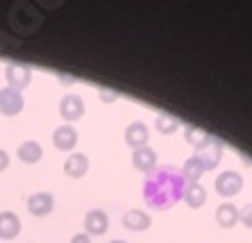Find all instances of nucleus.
Here are the masks:
<instances>
[{"mask_svg":"<svg viewBox=\"0 0 252 243\" xmlns=\"http://www.w3.org/2000/svg\"><path fill=\"white\" fill-rule=\"evenodd\" d=\"M187 186L182 178V171L175 166H157L153 173H148L143 182V200L150 209L164 212L170 209L177 200H182V191Z\"/></svg>","mask_w":252,"mask_h":243,"instance_id":"nucleus-1","label":"nucleus"},{"mask_svg":"<svg viewBox=\"0 0 252 243\" xmlns=\"http://www.w3.org/2000/svg\"><path fill=\"white\" fill-rule=\"evenodd\" d=\"M7 23L9 30L14 32V36H32L43 28L46 23V14L36 7V2H12L9 12H7Z\"/></svg>","mask_w":252,"mask_h":243,"instance_id":"nucleus-2","label":"nucleus"},{"mask_svg":"<svg viewBox=\"0 0 252 243\" xmlns=\"http://www.w3.org/2000/svg\"><path fill=\"white\" fill-rule=\"evenodd\" d=\"M193 157L198 159L202 171H214V168L220 164V159H223V143L218 141V139L209 137L200 148H195Z\"/></svg>","mask_w":252,"mask_h":243,"instance_id":"nucleus-3","label":"nucleus"},{"mask_svg":"<svg viewBox=\"0 0 252 243\" xmlns=\"http://www.w3.org/2000/svg\"><path fill=\"white\" fill-rule=\"evenodd\" d=\"M5 80L9 89L23 93V89L32 82V68L28 64H21V61H9L5 66Z\"/></svg>","mask_w":252,"mask_h":243,"instance_id":"nucleus-4","label":"nucleus"},{"mask_svg":"<svg viewBox=\"0 0 252 243\" xmlns=\"http://www.w3.org/2000/svg\"><path fill=\"white\" fill-rule=\"evenodd\" d=\"M214 189L220 198H234L243 189V175L236 171H223L214 180Z\"/></svg>","mask_w":252,"mask_h":243,"instance_id":"nucleus-5","label":"nucleus"},{"mask_svg":"<svg viewBox=\"0 0 252 243\" xmlns=\"http://www.w3.org/2000/svg\"><path fill=\"white\" fill-rule=\"evenodd\" d=\"M59 116L66 121V123H77V121L84 116V100L82 95L77 93H66L62 100H59Z\"/></svg>","mask_w":252,"mask_h":243,"instance_id":"nucleus-6","label":"nucleus"},{"mask_svg":"<svg viewBox=\"0 0 252 243\" xmlns=\"http://www.w3.org/2000/svg\"><path fill=\"white\" fill-rule=\"evenodd\" d=\"M25 107V100H23V93H18V91L9 89H0V114L7 116V119H12V116H18V114L23 112Z\"/></svg>","mask_w":252,"mask_h":243,"instance_id":"nucleus-7","label":"nucleus"},{"mask_svg":"<svg viewBox=\"0 0 252 243\" xmlns=\"http://www.w3.org/2000/svg\"><path fill=\"white\" fill-rule=\"evenodd\" d=\"M55 209V196L48 193V191H39V193H32L28 198V212L34 216V218H43Z\"/></svg>","mask_w":252,"mask_h":243,"instance_id":"nucleus-8","label":"nucleus"},{"mask_svg":"<svg viewBox=\"0 0 252 243\" xmlns=\"http://www.w3.org/2000/svg\"><path fill=\"white\" fill-rule=\"evenodd\" d=\"M53 143L55 148L62 150V152H73V148L77 146V130L75 125H59L53 132Z\"/></svg>","mask_w":252,"mask_h":243,"instance_id":"nucleus-9","label":"nucleus"},{"mask_svg":"<svg viewBox=\"0 0 252 243\" xmlns=\"http://www.w3.org/2000/svg\"><path fill=\"white\" fill-rule=\"evenodd\" d=\"M107 230H109V216H107L102 209H91V212H87V216H84V234L102 237Z\"/></svg>","mask_w":252,"mask_h":243,"instance_id":"nucleus-10","label":"nucleus"},{"mask_svg":"<svg viewBox=\"0 0 252 243\" xmlns=\"http://www.w3.org/2000/svg\"><path fill=\"white\" fill-rule=\"evenodd\" d=\"M148 139H150V130H148L146 123L141 121H134L125 127V143H127L132 150H139V148H146L148 146Z\"/></svg>","mask_w":252,"mask_h":243,"instance_id":"nucleus-11","label":"nucleus"},{"mask_svg":"<svg viewBox=\"0 0 252 243\" xmlns=\"http://www.w3.org/2000/svg\"><path fill=\"white\" fill-rule=\"evenodd\" d=\"M64 173L70 180H80L89 173V157L84 152H70L64 159Z\"/></svg>","mask_w":252,"mask_h":243,"instance_id":"nucleus-12","label":"nucleus"},{"mask_svg":"<svg viewBox=\"0 0 252 243\" xmlns=\"http://www.w3.org/2000/svg\"><path fill=\"white\" fill-rule=\"evenodd\" d=\"M123 227H127L129 232H146L148 227L153 225V218L148 216L143 209H127L121 218Z\"/></svg>","mask_w":252,"mask_h":243,"instance_id":"nucleus-13","label":"nucleus"},{"mask_svg":"<svg viewBox=\"0 0 252 243\" xmlns=\"http://www.w3.org/2000/svg\"><path fill=\"white\" fill-rule=\"evenodd\" d=\"M132 166L139 173H146V175L153 173L155 168H157V152H155L150 146L134 150V152H132Z\"/></svg>","mask_w":252,"mask_h":243,"instance_id":"nucleus-14","label":"nucleus"},{"mask_svg":"<svg viewBox=\"0 0 252 243\" xmlns=\"http://www.w3.org/2000/svg\"><path fill=\"white\" fill-rule=\"evenodd\" d=\"M21 218L14 212H0V239L12 241L21 234Z\"/></svg>","mask_w":252,"mask_h":243,"instance_id":"nucleus-15","label":"nucleus"},{"mask_svg":"<svg viewBox=\"0 0 252 243\" xmlns=\"http://www.w3.org/2000/svg\"><path fill=\"white\" fill-rule=\"evenodd\" d=\"M182 202L191 209H200L207 202V189L202 184H187L182 191Z\"/></svg>","mask_w":252,"mask_h":243,"instance_id":"nucleus-16","label":"nucleus"},{"mask_svg":"<svg viewBox=\"0 0 252 243\" xmlns=\"http://www.w3.org/2000/svg\"><path fill=\"white\" fill-rule=\"evenodd\" d=\"M239 212L241 209L232 202H220L216 207V223L225 230H232V227L239 223Z\"/></svg>","mask_w":252,"mask_h":243,"instance_id":"nucleus-17","label":"nucleus"},{"mask_svg":"<svg viewBox=\"0 0 252 243\" xmlns=\"http://www.w3.org/2000/svg\"><path fill=\"white\" fill-rule=\"evenodd\" d=\"M16 157L23 161V164H36V161H41V157H43L41 143L39 141H23L16 148Z\"/></svg>","mask_w":252,"mask_h":243,"instance_id":"nucleus-18","label":"nucleus"},{"mask_svg":"<svg viewBox=\"0 0 252 243\" xmlns=\"http://www.w3.org/2000/svg\"><path fill=\"white\" fill-rule=\"evenodd\" d=\"M180 171H182V178H184V182H187V184H198L200 178H202V173H205L195 157H189Z\"/></svg>","mask_w":252,"mask_h":243,"instance_id":"nucleus-19","label":"nucleus"},{"mask_svg":"<svg viewBox=\"0 0 252 243\" xmlns=\"http://www.w3.org/2000/svg\"><path fill=\"white\" fill-rule=\"evenodd\" d=\"M180 125L182 123H180L177 119H173V116H168V114L155 119V127H157V132L159 134H166V137H168V134H175V132L180 130Z\"/></svg>","mask_w":252,"mask_h":243,"instance_id":"nucleus-20","label":"nucleus"},{"mask_svg":"<svg viewBox=\"0 0 252 243\" xmlns=\"http://www.w3.org/2000/svg\"><path fill=\"white\" fill-rule=\"evenodd\" d=\"M184 137H187V143H191L193 148H200L211 134H207V132L200 130V127H193V125H187V127H184Z\"/></svg>","mask_w":252,"mask_h":243,"instance_id":"nucleus-21","label":"nucleus"},{"mask_svg":"<svg viewBox=\"0 0 252 243\" xmlns=\"http://www.w3.org/2000/svg\"><path fill=\"white\" fill-rule=\"evenodd\" d=\"M21 46V41H18L14 34H9V32L0 30V53H9V50H16V48Z\"/></svg>","mask_w":252,"mask_h":243,"instance_id":"nucleus-22","label":"nucleus"},{"mask_svg":"<svg viewBox=\"0 0 252 243\" xmlns=\"http://www.w3.org/2000/svg\"><path fill=\"white\" fill-rule=\"evenodd\" d=\"M239 223L241 225H246L248 230H252V202L246 205V207L239 212Z\"/></svg>","mask_w":252,"mask_h":243,"instance_id":"nucleus-23","label":"nucleus"},{"mask_svg":"<svg viewBox=\"0 0 252 243\" xmlns=\"http://www.w3.org/2000/svg\"><path fill=\"white\" fill-rule=\"evenodd\" d=\"M7 166H9V154H7V150L0 148V173L7 171Z\"/></svg>","mask_w":252,"mask_h":243,"instance_id":"nucleus-24","label":"nucleus"},{"mask_svg":"<svg viewBox=\"0 0 252 243\" xmlns=\"http://www.w3.org/2000/svg\"><path fill=\"white\" fill-rule=\"evenodd\" d=\"M70 243H91V237H89V234H84V232H80V234H73Z\"/></svg>","mask_w":252,"mask_h":243,"instance_id":"nucleus-25","label":"nucleus"},{"mask_svg":"<svg viewBox=\"0 0 252 243\" xmlns=\"http://www.w3.org/2000/svg\"><path fill=\"white\" fill-rule=\"evenodd\" d=\"M100 98H102L105 102H109V100H116L118 95L116 93H107V91H100Z\"/></svg>","mask_w":252,"mask_h":243,"instance_id":"nucleus-26","label":"nucleus"},{"mask_svg":"<svg viewBox=\"0 0 252 243\" xmlns=\"http://www.w3.org/2000/svg\"><path fill=\"white\" fill-rule=\"evenodd\" d=\"M109 243H127V241H121V239H114V241H109Z\"/></svg>","mask_w":252,"mask_h":243,"instance_id":"nucleus-27","label":"nucleus"}]
</instances>
